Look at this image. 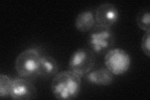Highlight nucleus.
<instances>
[{
	"label": "nucleus",
	"instance_id": "1",
	"mask_svg": "<svg viewBox=\"0 0 150 100\" xmlns=\"http://www.w3.org/2000/svg\"><path fill=\"white\" fill-rule=\"evenodd\" d=\"M81 88V77L71 71L58 73L51 82V89L56 98L71 100L76 98Z\"/></svg>",
	"mask_w": 150,
	"mask_h": 100
},
{
	"label": "nucleus",
	"instance_id": "2",
	"mask_svg": "<svg viewBox=\"0 0 150 100\" xmlns=\"http://www.w3.org/2000/svg\"><path fill=\"white\" fill-rule=\"evenodd\" d=\"M41 56L35 48H29L21 52L15 61V69L18 75L25 79L39 77Z\"/></svg>",
	"mask_w": 150,
	"mask_h": 100
},
{
	"label": "nucleus",
	"instance_id": "3",
	"mask_svg": "<svg viewBox=\"0 0 150 100\" xmlns=\"http://www.w3.org/2000/svg\"><path fill=\"white\" fill-rule=\"evenodd\" d=\"M115 35L111 28L96 25L90 31L88 38L89 49L94 53L103 54L112 49Z\"/></svg>",
	"mask_w": 150,
	"mask_h": 100
},
{
	"label": "nucleus",
	"instance_id": "4",
	"mask_svg": "<svg viewBox=\"0 0 150 100\" xmlns=\"http://www.w3.org/2000/svg\"><path fill=\"white\" fill-rule=\"evenodd\" d=\"M95 64V53L89 48H79L69 58V70L82 77L89 73Z\"/></svg>",
	"mask_w": 150,
	"mask_h": 100
},
{
	"label": "nucleus",
	"instance_id": "5",
	"mask_svg": "<svg viewBox=\"0 0 150 100\" xmlns=\"http://www.w3.org/2000/svg\"><path fill=\"white\" fill-rule=\"evenodd\" d=\"M131 57L123 49H111L105 56V67L113 75H121L127 72L131 66Z\"/></svg>",
	"mask_w": 150,
	"mask_h": 100
},
{
	"label": "nucleus",
	"instance_id": "6",
	"mask_svg": "<svg viewBox=\"0 0 150 100\" xmlns=\"http://www.w3.org/2000/svg\"><path fill=\"white\" fill-rule=\"evenodd\" d=\"M95 16L96 25L111 28L118 20L119 11L114 4L105 3L97 8Z\"/></svg>",
	"mask_w": 150,
	"mask_h": 100
},
{
	"label": "nucleus",
	"instance_id": "7",
	"mask_svg": "<svg viewBox=\"0 0 150 100\" xmlns=\"http://www.w3.org/2000/svg\"><path fill=\"white\" fill-rule=\"evenodd\" d=\"M36 96V88L30 81L21 78H16L13 80L10 95L12 99L29 100L35 99Z\"/></svg>",
	"mask_w": 150,
	"mask_h": 100
},
{
	"label": "nucleus",
	"instance_id": "8",
	"mask_svg": "<svg viewBox=\"0 0 150 100\" xmlns=\"http://www.w3.org/2000/svg\"><path fill=\"white\" fill-rule=\"evenodd\" d=\"M86 79L90 83L106 87L112 83L114 77L113 74L105 67L91 71L86 74Z\"/></svg>",
	"mask_w": 150,
	"mask_h": 100
},
{
	"label": "nucleus",
	"instance_id": "9",
	"mask_svg": "<svg viewBox=\"0 0 150 100\" xmlns=\"http://www.w3.org/2000/svg\"><path fill=\"white\" fill-rule=\"evenodd\" d=\"M96 25L95 16L91 11L86 10L79 13L74 21V26L79 31H90Z\"/></svg>",
	"mask_w": 150,
	"mask_h": 100
},
{
	"label": "nucleus",
	"instance_id": "10",
	"mask_svg": "<svg viewBox=\"0 0 150 100\" xmlns=\"http://www.w3.org/2000/svg\"><path fill=\"white\" fill-rule=\"evenodd\" d=\"M58 72V64L54 58L50 56H41L39 77L43 78L54 77Z\"/></svg>",
	"mask_w": 150,
	"mask_h": 100
},
{
	"label": "nucleus",
	"instance_id": "11",
	"mask_svg": "<svg viewBox=\"0 0 150 100\" xmlns=\"http://www.w3.org/2000/svg\"><path fill=\"white\" fill-rule=\"evenodd\" d=\"M138 26L144 31L150 30V13L149 8H144L140 10L136 17Z\"/></svg>",
	"mask_w": 150,
	"mask_h": 100
},
{
	"label": "nucleus",
	"instance_id": "12",
	"mask_svg": "<svg viewBox=\"0 0 150 100\" xmlns=\"http://www.w3.org/2000/svg\"><path fill=\"white\" fill-rule=\"evenodd\" d=\"M13 80L6 74H0V97L6 98L10 97Z\"/></svg>",
	"mask_w": 150,
	"mask_h": 100
},
{
	"label": "nucleus",
	"instance_id": "13",
	"mask_svg": "<svg viewBox=\"0 0 150 100\" xmlns=\"http://www.w3.org/2000/svg\"><path fill=\"white\" fill-rule=\"evenodd\" d=\"M150 30L145 31L142 40V49L144 54L150 56Z\"/></svg>",
	"mask_w": 150,
	"mask_h": 100
}]
</instances>
